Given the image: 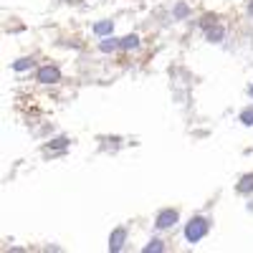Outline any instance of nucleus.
<instances>
[{
	"instance_id": "f257e3e1",
	"label": "nucleus",
	"mask_w": 253,
	"mask_h": 253,
	"mask_svg": "<svg viewBox=\"0 0 253 253\" xmlns=\"http://www.w3.org/2000/svg\"><path fill=\"white\" fill-rule=\"evenodd\" d=\"M208 228H210V223L205 220V218H193L187 225H185V238L190 241V243H198L200 238H205V233H208Z\"/></svg>"
},
{
	"instance_id": "f03ea898",
	"label": "nucleus",
	"mask_w": 253,
	"mask_h": 253,
	"mask_svg": "<svg viewBox=\"0 0 253 253\" xmlns=\"http://www.w3.org/2000/svg\"><path fill=\"white\" fill-rule=\"evenodd\" d=\"M177 210H172V208H167V210H160L157 213V218H155V225L157 228H172L175 223H177Z\"/></svg>"
},
{
	"instance_id": "7ed1b4c3",
	"label": "nucleus",
	"mask_w": 253,
	"mask_h": 253,
	"mask_svg": "<svg viewBox=\"0 0 253 253\" xmlns=\"http://www.w3.org/2000/svg\"><path fill=\"white\" fill-rule=\"evenodd\" d=\"M38 81L41 84H56V81H61V71L56 66H41L38 69Z\"/></svg>"
},
{
	"instance_id": "20e7f679",
	"label": "nucleus",
	"mask_w": 253,
	"mask_h": 253,
	"mask_svg": "<svg viewBox=\"0 0 253 253\" xmlns=\"http://www.w3.org/2000/svg\"><path fill=\"white\" fill-rule=\"evenodd\" d=\"M124 241H126V230H124V228L112 230V236H109V251H112V253H119V251L124 248Z\"/></svg>"
},
{
	"instance_id": "39448f33",
	"label": "nucleus",
	"mask_w": 253,
	"mask_h": 253,
	"mask_svg": "<svg viewBox=\"0 0 253 253\" xmlns=\"http://www.w3.org/2000/svg\"><path fill=\"white\" fill-rule=\"evenodd\" d=\"M99 48H101L104 53H109V51H117V48H122V41H117V38H104L101 43H99Z\"/></svg>"
},
{
	"instance_id": "423d86ee",
	"label": "nucleus",
	"mask_w": 253,
	"mask_h": 253,
	"mask_svg": "<svg viewBox=\"0 0 253 253\" xmlns=\"http://www.w3.org/2000/svg\"><path fill=\"white\" fill-rule=\"evenodd\" d=\"M238 193H253V172L251 175H243L241 177V182H238Z\"/></svg>"
},
{
	"instance_id": "0eeeda50",
	"label": "nucleus",
	"mask_w": 253,
	"mask_h": 253,
	"mask_svg": "<svg viewBox=\"0 0 253 253\" xmlns=\"http://www.w3.org/2000/svg\"><path fill=\"white\" fill-rule=\"evenodd\" d=\"M223 36H225V31H223L220 26L208 28V41H210V43H220V41H223Z\"/></svg>"
},
{
	"instance_id": "6e6552de",
	"label": "nucleus",
	"mask_w": 253,
	"mask_h": 253,
	"mask_svg": "<svg viewBox=\"0 0 253 253\" xmlns=\"http://www.w3.org/2000/svg\"><path fill=\"white\" fill-rule=\"evenodd\" d=\"M112 28H114V26H112V20H101V23L94 26V33H96V36H109Z\"/></svg>"
},
{
	"instance_id": "1a4fd4ad",
	"label": "nucleus",
	"mask_w": 253,
	"mask_h": 253,
	"mask_svg": "<svg viewBox=\"0 0 253 253\" xmlns=\"http://www.w3.org/2000/svg\"><path fill=\"white\" fill-rule=\"evenodd\" d=\"M162 251H165V246H162L160 238H152L150 243L144 246V253H162Z\"/></svg>"
},
{
	"instance_id": "9d476101",
	"label": "nucleus",
	"mask_w": 253,
	"mask_h": 253,
	"mask_svg": "<svg viewBox=\"0 0 253 253\" xmlns=\"http://www.w3.org/2000/svg\"><path fill=\"white\" fill-rule=\"evenodd\" d=\"M139 46V38L132 33V36H126V38H122V48H126V51H129V48H137Z\"/></svg>"
},
{
	"instance_id": "9b49d317",
	"label": "nucleus",
	"mask_w": 253,
	"mask_h": 253,
	"mask_svg": "<svg viewBox=\"0 0 253 253\" xmlns=\"http://www.w3.org/2000/svg\"><path fill=\"white\" fill-rule=\"evenodd\" d=\"M31 66H33V58H18V61L13 63L15 71H26V69H31Z\"/></svg>"
},
{
	"instance_id": "f8f14e48",
	"label": "nucleus",
	"mask_w": 253,
	"mask_h": 253,
	"mask_svg": "<svg viewBox=\"0 0 253 253\" xmlns=\"http://www.w3.org/2000/svg\"><path fill=\"white\" fill-rule=\"evenodd\" d=\"M187 13H190V8H187L185 3H177V5H175V10H172V15H175L177 20H182V18H187Z\"/></svg>"
},
{
	"instance_id": "ddd939ff",
	"label": "nucleus",
	"mask_w": 253,
	"mask_h": 253,
	"mask_svg": "<svg viewBox=\"0 0 253 253\" xmlns=\"http://www.w3.org/2000/svg\"><path fill=\"white\" fill-rule=\"evenodd\" d=\"M200 26H203V28H213V26H218V18H215L213 13H208V15H203Z\"/></svg>"
},
{
	"instance_id": "4468645a",
	"label": "nucleus",
	"mask_w": 253,
	"mask_h": 253,
	"mask_svg": "<svg viewBox=\"0 0 253 253\" xmlns=\"http://www.w3.org/2000/svg\"><path fill=\"white\" fill-rule=\"evenodd\" d=\"M66 144H69V139H66V137H58V139H53V142L48 144V150H63Z\"/></svg>"
},
{
	"instance_id": "2eb2a0df",
	"label": "nucleus",
	"mask_w": 253,
	"mask_h": 253,
	"mask_svg": "<svg viewBox=\"0 0 253 253\" xmlns=\"http://www.w3.org/2000/svg\"><path fill=\"white\" fill-rule=\"evenodd\" d=\"M241 122H243V124H248V126L253 124V107H251V109H246V112H241Z\"/></svg>"
},
{
	"instance_id": "dca6fc26",
	"label": "nucleus",
	"mask_w": 253,
	"mask_h": 253,
	"mask_svg": "<svg viewBox=\"0 0 253 253\" xmlns=\"http://www.w3.org/2000/svg\"><path fill=\"white\" fill-rule=\"evenodd\" d=\"M248 13L253 15V0H251V3H248Z\"/></svg>"
},
{
	"instance_id": "f3484780",
	"label": "nucleus",
	"mask_w": 253,
	"mask_h": 253,
	"mask_svg": "<svg viewBox=\"0 0 253 253\" xmlns=\"http://www.w3.org/2000/svg\"><path fill=\"white\" fill-rule=\"evenodd\" d=\"M248 94H251V96H253V86H251V89H248Z\"/></svg>"
}]
</instances>
